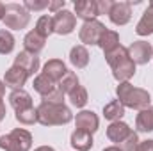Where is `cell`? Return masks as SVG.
Listing matches in <instances>:
<instances>
[{"instance_id": "cell-38", "label": "cell", "mask_w": 153, "mask_h": 151, "mask_svg": "<svg viewBox=\"0 0 153 151\" xmlns=\"http://www.w3.org/2000/svg\"><path fill=\"white\" fill-rule=\"evenodd\" d=\"M34 151H55L52 146H39V148H36Z\"/></svg>"}, {"instance_id": "cell-27", "label": "cell", "mask_w": 153, "mask_h": 151, "mask_svg": "<svg viewBox=\"0 0 153 151\" xmlns=\"http://www.w3.org/2000/svg\"><path fill=\"white\" fill-rule=\"evenodd\" d=\"M14 117L20 124H34L38 123V110L34 107H25V109L16 110Z\"/></svg>"}, {"instance_id": "cell-31", "label": "cell", "mask_w": 153, "mask_h": 151, "mask_svg": "<svg viewBox=\"0 0 153 151\" xmlns=\"http://www.w3.org/2000/svg\"><path fill=\"white\" fill-rule=\"evenodd\" d=\"M43 101H46V103H59V105H61V103H64V93L57 87V89L52 91L48 96H45Z\"/></svg>"}, {"instance_id": "cell-40", "label": "cell", "mask_w": 153, "mask_h": 151, "mask_svg": "<svg viewBox=\"0 0 153 151\" xmlns=\"http://www.w3.org/2000/svg\"><path fill=\"white\" fill-rule=\"evenodd\" d=\"M103 151H121V150H119L117 146H109V148H105Z\"/></svg>"}, {"instance_id": "cell-25", "label": "cell", "mask_w": 153, "mask_h": 151, "mask_svg": "<svg viewBox=\"0 0 153 151\" xmlns=\"http://www.w3.org/2000/svg\"><path fill=\"white\" fill-rule=\"evenodd\" d=\"M34 30L38 32L39 36H43V38L46 39L50 34H53V18L48 16V14L39 16L38 21H36V29Z\"/></svg>"}, {"instance_id": "cell-37", "label": "cell", "mask_w": 153, "mask_h": 151, "mask_svg": "<svg viewBox=\"0 0 153 151\" xmlns=\"http://www.w3.org/2000/svg\"><path fill=\"white\" fill-rule=\"evenodd\" d=\"M4 16H5V4L0 2V21L4 20Z\"/></svg>"}, {"instance_id": "cell-34", "label": "cell", "mask_w": 153, "mask_h": 151, "mask_svg": "<svg viewBox=\"0 0 153 151\" xmlns=\"http://www.w3.org/2000/svg\"><path fill=\"white\" fill-rule=\"evenodd\" d=\"M64 7H66V2H64V0L50 2V5H48V9H50V11H53V14H55V13H59V11H62Z\"/></svg>"}, {"instance_id": "cell-2", "label": "cell", "mask_w": 153, "mask_h": 151, "mask_svg": "<svg viewBox=\"0 0 153 151\" xmlns=\"http://www.w3.org/2000/svg\"><path fill=\"white\" fill-rule=\"evenodd\" d=\"M116 94L119 103L125 109H134V110H144L152 103V96L146 89L134 87L130 82H121L116 87Z\"/></svg>"}, {"instance_id": "cell-17", "label": "cell", "mask_w": 153, "mask_h": 151, "mask_svg": "<svg viewBox=\"0 0 153 151\" xmlns=\"http://www.w3.org/2000/svg\"><path fill=\"white\" fill-rule=\"evenodd\" d=\"M135 32H137V36H143V38L153 34V2L148 4L146 11L143 13L141 20L137 21V25H135Z\"/></svg>"}, {"instance_id": "cell-26", "label": "cell", "mask_w": 153, "mask_h": 151, "mask_svg": "<svg viewBox=\"0 0 153 151\" xmlns=\"http://www.w3.org/2000/svg\"><path fill=\"white\" fill-rule=\"evenodd\" d=\"M76 85H80V84H78V76H76L75 71H70V70L66 71V75L62 76V78L59 80V84H57V87H59L64 94H70Z\"/></svg>"}, {"instance_id": "cell-13", "label": "cell", "mask_w": 153, "mask_h": 151, "mask_svg": "<svg viewBox=\"0 0 153 151\" xmlns=\"http://www.w3.org/2000/svg\"><path fill=\"white\" fill-rule=\"evenodd\" d=\"M27 78H29L27 71H23V70L18 68V66H11V68L5 71V75H4V84H5L7 87H11L13 91H16V89H23Z\"/></svg>"}, {"instance_id": "cell-5", "label": "cell", "mask_w": 153, "mask_h": 151, "mask_svg": "<svg viewBox=\"0 0 153 151\" xmlns=\"http://www.w3.org/2000/svg\"><path fill=\"white\" fill-rule=\"evenodd\" d=\"M2 21L7 29L22 30L30 23V13L23 7V4H5V16Z\"/></svg>"}, {"instance_id": "cell-32", "label": "cell", "mask_w": 153, "mask_h": 151, "mask_svg": "<svg viewBox=\"0 0 153 151\" xmlns=\"http://www.w3.org/2000/svg\"><path fill=\"white\" fill-rule=\"evenodd\" d=\"M50 5V2H32V0H25L23 2V7L27 9V11H41V9H46Z\"/></svg>"}, {"instance_id": "cell-4", "label": "cell", "mask_w": 153, "mask_h": 151, "mask_svg": "<svg viewBox=\"0 0 153 151\" xmlns=\"http://www.w3.org/2000/svg\"><path fill=\"white\" fill-rule=\"evenodd\" d=\"M32 148V135L23 128H16L0 137V150L4 151H29Z\"/></svg>"}, {"instance_id": "cell-23", "label": "cell", "mask_w": 153, "mask_h": 151, "mask_svg": "<svg viewBox=\"0 0 153 151\" xmlns=\"http://www.w3.org/2000/svg\"><path fill=\"white\" fill-rule=\"evenodd\" d=\"M103 115L105 119H109L111 123L114 121H121V117L125 115V107L119 103V100H112L103 107Z\"/></svg>"}, {"instance_id": "cell-11", "label": "cell", "mask_w": 153, "mask_h": 151, "mask_svg": "<svg viewBox=\"0 0 153 151\" xmlns=\"http://www.w3.org/2000/svg\"><path fill=\"white\" fill-rule=\"evenodd\" d=\"M75 14L76 18L84 20V23L96 20L100 16L96 0H75Z\"/></svg>"}, {"instance_id": "cell-1", "label": "cell", "mask_w": 153, "mask_h": 151, "mask_svg": "<svg viewBox=\"0 0 153 151\" xmlns=\"http://www.w3.org/2000/svg\"><path fill=\"white\" fill-rule=\"evenodd\" d=\"M105 61L112 70L114 78L121 84V82H128L132 76L135 75V62L130 59L128 50L125 46H117L112 52L105 53Z\"/></svg>"}, {"instance_id": "cell-8", "label": "cell", "mask_w": 153, "mask_h": 151, "mask_svg": "<svg viewBox=\"0 0 153 151\" xmlns=\"http://www.w3.org/2000/svg\"><path fill=\"white\" fill-rule=\"evenodd\" d=\"M126 50H128L130 59L135 64L144 66V64H148L153 59V46H152V43H148V41H143V39L141 41H134Z\"/></svg>"}, {"instance_id": "cell-39", "label": "cell", "mask_w": 153, "mask_h": 151, "mask_svg": "<svg viewBox=\"0 0 153 151\" xmlns=\"http://www.w3.org/2000/svg\"><path fill=\"white\" fill-rule=\"evenodd\" d=\"M4 94H5V84L0 80V100L4 98Z\"/></svg>"}, {"instance_id": "cell-16", "label": "cell", "mask_w": 153, "mask_h": 151, "mask_svg": "<svg viewBox=\"0 0 153 151\" xmlns=\"http://www.w3.org/2000/svg\"><path fill=\"white\" fill-rule=\"evenodd\" d=\"M70 144L75 151H89L94 146V141H93V135L84 132V130H75L71 133V139H70Z\"/></svg>"}, {"instance_id": "cell-19", "label": "cell", "mask_w": 153, "mask_h": 151, "mask_svg": "<svg viewBox=\"0 0 153 151\" xmlns=\"http://www.w3.org/2000/svg\"><path fill=\"white\" fill-rule=\"evenodd\" d=\"M9 103L14 110H20V109H25V107H32V96L25 91V89H16V91H11L9 94Z\"/></svg>"}, {"instance_id": "cell-33", "label": "cell", "mask_w": 153, "mask_h": 151, "mask_svg": "<svg viewBox=\"0 0 153 151\" xmlns=\"http://www.w3.org/2000/svg\"><path fill=\"white\" fill-rule=\"evenodd\" d=\"M96 4H98V14H109L112 0H96Z\"/></svg>"}, {"instance_id": "cell-30", "label": "cell", "mask_w": 153, "mask_h": 151, "mask_svg": "<svg viewBox=\"0 0 153 151\" xmlns=\"http://www.w3.org/2000/svg\"><path fill=\"white\" fill-rule=\"evenodd\" d=\"M139 142H141V141H139L137 132H134V130H132V133H130V135H128V137H126L119 146H117V148H119L121 151H135V150H137V146H139Z\"/></svg>"}, {"instance_id": "cell-24", "label": "cell", "mask_w": 153, "mask_h": 151, "mask_svg": "<svg viewBox=\"0 0 153 151\" xmlns=\"http://www.w3.org/2000/svg\"><path fill=\"white\" fill-rule=\"evenodd\" d=\"M98 46L103 50V53H109V52H112L114 48L119 46V34L116 32V30H105L103 32V36L100 39V43H98Z\"/></svg>"}, {"instance_id": "cell-28", "label": "cell", "mask_w": 153, "mask_h": 151, "mask_svg": "<svg viewBox=\"0 0 153 151\" xmlns=\"http://www.w3.org/2000/svg\"><path fill=\"white\" fill-rule=\"evenodd\" d=\"M68 96H70L71 105L76 107V109H84L85 103L89 101V98H87V91H85V87H82V85H76Z\"/></svg>"}, {"instance_id": "cell-10", "label": "cell", "mask_w": 153, "mask_h": 151, "mask_svg": "<svg viewBox=\"0 0 153 151\" xmlns=\"http://www.w3.org/2000/svg\"><path fill=\"white\" fill-rule=\"evenodd\" d=\"M73 119H75L76 130H84V132H87L91 135L100 128V119L93 110H80Z\"/></svg>"}, {"instance_id": "cell-36", "label": "cell", "mask_w": 153, "mask_h": 151, "mask_svg": "<svg viewBox=\"0 0 153 151\" xmlns=\"http://www.w3.org/2000/svg\"><path fill=\"white\" fill-rule=\"evenodd\" d=\"M5 119V105H4V101L0 100V123Z\"/></svg>"}, {"instance_id": "cell-9", "label": "cell", "mask_w": 153, "mask_h": 151, "mask_svg": "<svg viewBox=\"0 0 153 151\" xmlns=\"http://www.w3.org/2000/svg\"><path fill=\"white\" fill-rule=\"evenodd\" d=\"M109 18L117 27L126 25L132 18V4L130 2H112V7L109 11Z\"/></svg>"}, {"instance_id": "cell-20", "label": "cell", "mask_w": 153, "mask_h": 151, "mask_svg": "<svg viewBox=\"0 0 153 151\" xmlns=\"http://www.w3.org/2000/svg\"><path fill=\"white\" fill-rule=\"evenodd\" d=\"M135 128H137V132H143V133L153 132V107L139 110L137 117H135Z\"/></svg>"}, {"instance_id": "cell-18", "label": "cell", "mask_w": 153, "mask_h": 151, "mask_svg": "<svg viewBox=\"0 0 153 151\" xmlns=\"http://www.w3.org/2000/svg\"><path fill=\"white\" fill-rule=\"evenodd\" d=\"M45 43H46V39L43 38V36H39L36 30L27 32V36L23 38V46H25V52L34 53V55H38L39 52L45 48Z\"/></svg>"}, {"instance_id": "cell-12", "label": "cell", "mask_w": 153, "mask_h": 151, "mask_svg": "<svg viewBox=\"0 0 153 151\" xmlns=\"http://www.w3.org/2000/svg\"><path fill=\"white\" fill-rule=\"evenodd\" d=\"M13 66H18V68H22L23 71H27V75H34V73H38L39 70V57L38 55H34V53H29V52H20L16 57H14V64Z\"/></svg>"}, {"instance_id": "cell-21", "label": "cell", "mask_w": 153, "mask_h": 151, "mask_svg": "<svg viewBox=\"0 0 153 151\" xmlns=\"http://www.w3.org/2000/svg\"><path fill=\"white\" fill-rule=\"evenodd\" d=\"M70 62L75 66L76 70H82L89 64V52L84 44H76L70 52Z\"/></svg>"}, {"instance_id": "cell-14", "label": "cell", "mask_w": 153, "mask_h": 151, "mask_svg": "<svg viewBox=\"0 0 153 151\" xmlns=\"http://www.w3.org/2000/svg\"><path fill=\"white\" fill-rule=\"evenodd\" d=\"M130 133H132V128L126 123H123V121H114L107 128V139L111 142H114L116 146H119Z\"/></svg>"}, {"instance_id": "cell-6", "label": "cell", "mask_w": 153, "mask_h": 151, "mask_svg": "<svg viewBox=\"0 0 153 151\" xmlns=\"http://www.w3.org/2000/svg\"><path fill=\"white\" fill-rule=\"evenodd\" d=\"M105 30H107V27L102 21H98V20L85 21L80 27V30H78V39H80V43L84 46L85 44H98Z\"/></svg>"}, {"instance_id": "cell-29", "label": "cell", "mask_w": 153, "mask_h": 151, "mask_svg": "<svg viewBox=\"0 0 153 151\" xmlns=\"http://www.w3.org/2000/svg\"><path fill=\"white\" fill-rule=\"evenodd\" d=\"M14 50V36L9 30H0V55H7Z\"/></svg>"}, {"instance_id": "cell-3", "label": "cell", "mask_w": 153, "mask_h": 151, "mask_svg": "<svg viewBox=\"0 0 153 151\" xmlns=\"http://www.w3.org/2000/svg\"><path fill=\"white\" fill-rule=\"evenodd\" d=\"M38 110V123L43 126H59L73 121V112L64 103H46L41 101Z\"/></svg>"}, {"instance_id": "cell-35", "label": "cell", "mask_w": 153, "mask_h": 151, "mask_svg": "<svg viewBox=\"0 0 153 151\" xmlns=\"http://www.w3.org/2000/svg\"><path fill=\"white\" fill-rule=\"evenodd\" d=\"M135 151H153V139H148V141L139 142V146H137Z\"/></svg>"}, {"instance_id": "cell-7", "label": "cell", "mask_w": 153, "mask_h": 151, "mask_svg": "<svg viewBox=\"0 0 153 151\" xmlns=\"http://www.w3.org/2000/svg\"><path fill=\"white\" fill-rule=\"evenodd\" d=\"M76 27V16L68 11V9H62L59 13H55L53 16V32L59 34V36H68L75 30Z\"/></svg>"}, {"instance_id": "cell-22", "label": "cell", "mask_w": 153, "mask_h": 151, "mask_svg": "<svg viewBox=\"0 0 153 151\" xmlns=\"http://www.w3.org/2000/svg\"><path fill=\"white\" fill-rule=\"evenodd\" d=\"M34 91L41 94V98H45V96H48L52 91H55L57 89V84L53 82V80H50L48 76L45 75V73H39L36 78H34Z\"/></svg>"}, {"instance_id": "cell-15", "label": "cell", "mask_w": 153, "mask_h": 151, "mask_svg": "<svg viewBox=\"0 0 153 151\" xmlns=\"http://www.w3.org/2000/svg\"><path fill=\"white\" fill-rule=\"evenodd\" d=\"M66 71H68V68H66V64L61 59H50L43 66V71L41 73H45L50 80H53L55 84H59V80L66 75Z\"/></svg>"}]
</instances>
